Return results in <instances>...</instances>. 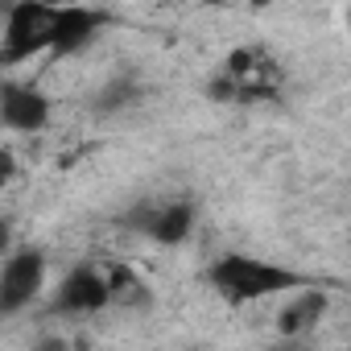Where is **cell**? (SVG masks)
<instances>
[{
  "label": "cell",
  "mask_w": 351,
  "mask_h": 351,
  "mask_svg": "<svg viewBox=\"0 0 351 351\" xmlns=\"http://www.w3.org/2000/svg\"><path fill=\"white\" fill-rule=\"evenodd\" d=\"M120 228L132 236H145L161 248H178L195 236L199 228V203L191 195H173V199H136L124 215Z\"/></svg>",
  "instance_id": "3"
},
{
  "label": "cell",
  "mask_w": 351,
  "mask_h": 351,
  "mask_svg": "<svg viewBox=\"0 0 351 351\" xmlns=\"http://www.w3.org/2000/svg\"><path fill=\"white\" fill-rule=\"evenodd\" d=\"M207 285L228 302V306H252L265 298H281V293H298L310 289L314 281L289 265L265 261V256H248V252H223L207 265Z\"/></svg>",
  "instance_id": "1"
},
{
  "label": "cell",
  "mask_w": 351,
  "mask_h": 351,
  "mask_svg": "<svg viewBox=\"0 0 351 351\" xmlns=\"http://www.w3.org/2000/svg\"><path fill=\"white\" fill-rule=\"evenodd\" d=\"M13 252V219H0V261Z\"/></svg>",
  "instance_id": "14"
},
{
  "label": "cell",
  "mask_w": 351,
  "mask_h": 351,
  "mask_svg": "<svg viewBox=\"0 0 351 351\" xmlns=\"http://www.w3.org/2000/svg\"><path fill=\"white\" fill-rule=\"evenodd\" d=\"M132 99H136L132 79H112V83L95 95V108H99V112H116V108H124V104H132Z\"/></svg>",
  "instance_id": "11"
},
{
  "label": "cell",
  "mask_w": 351,
  "mask_h": 351,
  "mask_svg": "<svg viewBox=\"0 0 351 351\" xmlns=\"http://www.w3.org/2000/svg\"><path fill=\"white\" fill-rule=\"evenodd\" d=\"M326 306H330L326 293H318V289H298V293L281 306V314H277V330H281L285 339H298V335H306V330L318 326V318L326 314Z\"/></svg>",
  "instance_id": "9"
},
{
  "label": "cell",
  "mask_w": 351,
  "mask_h": 351,
  "mask_svg": "<svg viewBox=\"0 0 351 351\" xmlns=\"http://www.w3.org/2000/svg\"><path fill=\"white\" fill-rule=\"evenodd\" d=\"M112 302H108V281H104V269L99 265H71L62 277H58V285H54V293H50V314H58V318H91V314H99V310H108Z\"/></svg>",
  "instance_id": "7"
},
{
  "label": "cell",
  "mask_w": 351,
  "mask_h": 351,
  "mask_svg": "<svg viewBox=\"0 0 351 351\" xmlns=\"http://www.w3.org/2000/svg\"><path fill=\"white\" fill-rule=\"evenodd\" d=\"M54 108H50V95L25 79H0V124L9 132H42L50 124Z\"/></svg>",
  "instance_id": "8"
},
{
  "label": "cell",
  "mask_w": 351,
  "mask_h": 351,
  "mask_svg": "<svg viewBox=\"0 0 351 351\" xmlns=\"http://www.w3.org/2000/svg\"><path fill=\"white\" fill-rule=\"evenodd\" d=\"M50 25H54V5H38V0L9 5L5 9V25H0V71L25 66L38 54H46Z\"/></svg>",
  "instance_id": "4"
},
{
  "label": "cell",
  "mask_w": 351,
  "mask_h": 351,
  "mask_svg": "<svg viewBox=\"0 0 351 351\" xmlns=\"http://www.w3.org/2000/svg\"><path fill=\"white\" fill-rule=\"evenodd\" d=\"M112 25V13L99 5H54V25H50V46L46 58L62 62L83 54L87 46L99 42V34Z\"/></svg>",
  "instance_id": "6"
},
{
  "label": "cell",
  "mask_w": 351,
  "mask_h": 351,
  "mask_svg": "<svg viewBox=\"0 0 351 351\" xmlns=\"http://www.w3.org/2000/svg\"><path fill=\"white\" fill-rule=\"evenodd\" d=\"M34 351H71V343L62 339V335H54V330H46L38 343H34Z\"/></svg>",
  "instance_id": "13"
},
{
  "label": "cell",
  "mask_w": 351,
  "mask_h": 351,
  "mask_svg": "<svg viewBox=\"0 0 351 351\" xmlns=\"http://www.w3.org/2000/svg\"><path fill=\"white\" fill-rule=\"evenodd\" d=\"M104 281H108V302L112 306H149L153 302L149 285L141 281V273L132 265H108Z\"/></svg>",
  "instance_id": "10"
},
{
  "label": "cell",
  "mask_w": 351,
  "mask_h": 351,
  "mask_svg": "<svg viewBox=\"0 0 351 351\" xmlns=\"http://www.w3.org/2000/svg\"><path fill=\"white\" fill-rule=\"evenodd\" d=\"M17 178V153L9 145H0V195L9 191V182Z\"/></svg>",
  "instance_id": "12"
},
{
  "label": "cell",
  "mask_w": 351,
  "mask_h": 351,
  "mask_svg": "<svg viewBox=\"0 0 351 351\" xmlns=\"http://www.w3.org/2000/svg\"><path fill=\"white\" fill-rule=\"evenodd\" d=\"M281 83L285 71L265 46H236L223 58V66L211 75L207 95L215 104H265L281 95Z\"/></svg>",
  "instance_id": "2"
},
{
  "label": "cell",
  "mask_w": 351,
  "mask_h": 351,
  "mask_svg": "<svg viewBox=\"0 0 351 351\" xmlns=\"http://www.w3.org/2000/svg\"><path fill=\"white\" fill-rule=\"evenodd\" d=\"M46 252L42 248H13L0 261V318H13L38 302L46 289Z\"/></svg>",
  "instance_id": "5"
}]
</instances>
